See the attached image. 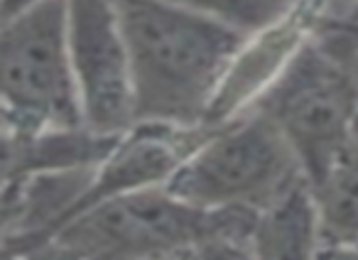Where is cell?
<instances>
[{
	"mask_svg": "<svg viewBox=\"0 0 358 260\" xmlns=\"http://www.w3.org/2000/svg\"><path fill=\"white\" fill-rule=\"evenodd\" d=\"M138 123L206 125L248 32L172 0H113Z\"/></svg>",
	"mask_w": 358,
	"mask_h": 260,
	"instance_id": "obj_1",
	"label": "cell"
},
{
	"mask_svg": "<svg viewBox=\"0 0 358 260\" xmlns=\"http://www.w3.org/2000/svg\"><path fill=\"white\" fill-rule=\"evenodd\" d=\"M299 180L307 177L282 133L250 108L214 125L164 187L196 209L258 214Z\"/></svg>",
	"mask_w": 358,
	"mask_h": 260,
	"instance_id": "obj_2",
	"label": "cell"
},
{
	"mask_svg": "<svg viewBox=\"0 0 358 260\" xmlns=\"http://www.w3.org/2000/svg\"><path fill=\"white\" fill-rule=\"evenodd\" d=\"M0 96L3 133L27 136L86 125L69 55L66 0H42L3 20Z\"/></svg>",
	"mask_w": 358,
	"mask_h": 260,
	"instance_id": "obj_3",
	"label": "cell"
},
{
	"mask_svg": "<svg viewBox=\"0 0 358 260\" xmlns=\"http://www.w3.org/2000/svg\"><path fill=\"white\" fill-rule=\"evenodd\" d=\"M250 211H204L167 187L133 192L94 206L50 243L69 260H140L185 250L216 233L253 229Z\"/></svg>",
	"mask_w": 358,
	"mask_h": 260,
	"instance_id": "obj_4",
	"label": "cell"
},
{
	"mask_svg": "<svg viewBox=\"0 0 358 260\" xmlns=\"http://www.w3.org/2000/svg\"><path fill=\"white\" fill-rule=\"evenodd\" d=\"M253 108L282 133L314 187L351 143L358 123V81L314 35Z\"/></svg>",
	"mask_w": 358,
	"mask_h": 260,
	"instance_id": "obj_5",
	"label": "cell"
},
{
	"mask_svg": "<svg viewBox=\"0 0 358 260\" xmlns=\"http://www.w3.org/2000/svg\"><path fill=\"white\" fill-rule=\"evenodd\" d=\"M69 55L86 128L123 136L135 120L128 45L113 0H66Z\"/></svg>",
	"mask_w": 358,
	"mask_h": 260,
	"instance_id": "obj_6",
	"label": "cell"
},
{
	"mask_svg": "<svg viewBox=\"0 0 358 260\" xmlns=\"http://www.w3.org/2000/svg\"><path fill=\"white\" fill-rule=\"evenodd\" d=\"M118 140L120 136H103L86 125L27 136L3 133V177L6 182H15L52 172L89 170L101 165Z\"/></svg>",
	"mask_w": 358,
	"mask_h": 260,
	"instance_id": "obj_7",
	"label": "cell"
},
{
	"mask_svg": "<svg viewBox=\"0 0 358 260\" xmlns=\"http://www.w3.org/2000/svg\"><path fill=\"white\" fill-rule=\"evenodd\" d=\"M253 260H322L324 236L312 185L299 180L255 214L248 236Z\"/></svg>",
	"mask_w": 358,
	"mask_h": 260,
	"instance_id": "obj_8",
	"label": "cell"
},
{
	"mask_svg": "<svg viewBox=\"0 0 358 260\" xmlns=\"http://www.w3.org/2000/svg\"><path fill=\"white\" fill-rule=\"evenodd\" d=\"M312 192L324 245L358 248V123L343 155Z\"/></svg>",
	"mask_w": 358,
	"mask_h": 260,
	"instance_id": "obj_9",
	"label": "cell"
},
{
	"mask_svg": "<svg viewBox=\"0 0 358 260\" xmlns=\"http://www.w3.org/2000/svg\"><path fill=\"white\" fill-rule=\"evenodd\" d=\"M192 10L211 15L248 35L265 30L292 13L302 0H172Z\"/></svg>",
	"mask_w": 358,
	"mask_h": 260,
	"instance_id": "obj_10",
	"label": "cell"
},
{
	"mask_svg": "<svg viewBox=\"0 0 358 260\" xmlns=\"http://www.w3.org/2000/svg\"><path fill=\"white\" fill-rule=\"evenodd\" d=\"M317 40L346 66L358 81V22L353 20H322Z\"/></svg>",
	"mask_w": 358,
	"mask_h": 260,
	"instance_id": "obj_11",
	"label": "cell"
},
{
	"mask_svg": "<svg viewBox=\"0 0 358 260\" xmlns=\"http://www.w3.org/2000/svg\"><path fill=\"white\" fill-rule=\"evenodd\" d=\"M250 231L216 233L185 248V260H253L248 243Z\"/></svg>",
	"mask_w": 358,
	"mask_h": 260,
	"instance_id": "obj_12",
	"label": "cell"
},
{
	"mask_svg": "<svg viewBox=\"0 0 358 260\" xmlns=\"http://www.w3.org/2000/svg\"><path fill=\"white\" fill-rule=\"evenodd\" d=\"M319 3L327 10L329 20H343V17H348L351 8L356 6V0H319Z\"/></svg>",
	"mask_w": 358,
	"mask_h": 260,
	"instance_id": "obj_13",
	"label": "cell"
},
{
	"mask_svg": "<svg viewBox=\"0 0 358 260\" xmlns=\"http://www.w3.org/2000/svg\"><path fill=\"white\" fill-rule=\"evenodd\" d=\"M42 0H3V20H10V17L20 15L22 10L37 6Z\"/></svg>",
	"mask_w": 358,
	"mask_h": 260,
	"instance_id": "obj_14",
	"label": "cell"
},
{
	"mask_svg": "<svg viewBox=\"0 0 358 260\" xmlns=\"http://www.w3.org/2000/svg\"><path fill=\"white\" fill-rule=\"evenodd\" d=\"M322 260H358V248H338V245H324Z\"/></svg>",
	"mask_w": 358,
	"mask_h": 260,
	"instance_id": "obj_15",
	"label": "cell"
},
{
	"mask_svg": "<svg viewBox=\"0 0 358 260\" xmlns=\"http://www.w3.org/2000/svg\"><path fill=\"white\" fill-rule=\"evenodd\" d=\"M140 260H185V250H174V253H162V255H150V258Z\"/></svg>",
	"mask_w": 358,
	"mask_h": 260,
	"instance_id": "obj_16",
	"label": "cell"
},
{
	"mask_svg": "<svg viewBox=\"0 0 358 260\" xmlns=\"http://www.w3.org/2000/svg\"><path fill=\"white\" fill-rule=\"evenodd\" d=\"M343 20H353V22H358V0H356V6L351 8V13H348V17H343Z\"/></svg>",
	"mask_w": 358,
	"mask_h": 260,
	"instance_id": "obj_17",
	"label": "cell"
}]
</instances>
